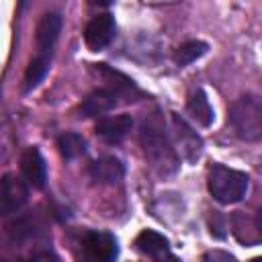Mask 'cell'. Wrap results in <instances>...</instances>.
I'll return each instance as SVG.
<instances>
[{"mask_svg":"<svg viewBox=\"0 0 262 262\" xmlns=\"http://www.w3.org/2000/svg\"><path fill=\"white\" fill-rule=\"evenodd\" d=\"M29 201V186L23 178L14 174H4L0 178V215H12L25 207Z\"/></svg>","mask_w":262,"mask_h":262,"instance_id":"obj_4","label":"cell"},{"mask_svg":"<svg viewBox=\"0 0 262 262\" xmlns=\"http://www.w3.org/2000/svg\"><path fill=\"white\" fill-rule=\"evenodd\" d=\"M250 262H262V258H254V260H250Z\"/></svg>","mask_w":262,"mask_h":262,"instance_id":"obj_21","label":"cell"},{"mask_svg":"<svg viewBox=\"0 0 262 262\" xmlns=\"http://www.w3.org/2000/svg\"><path fill=\"white\" fill-rule=\"evenodd\" d=\"M248 184H250V178L246 172H239L221 164H215L209 172V192L213 194L215 201L223 205L242 201L248 192Z\"/></svg>","mask_w":262,"mask_h":262,"instance_id":"obj_3","label":"cell"},{"mask_svg":"<svg viewBox=\"0 0 262 262\" xmlns=\"http://www.w3.org/2000/svg\"><path fill=\"white\" fill-rule=\"evenodd\" d=\"M205 262H237V260L225 250H211L205 254Z\"/></svg>","mask_w":262,"mask_h":262,"instance_id":"obj_19","label":"cell"},{"mask_svg":"<svg viewBox=\"0 0 262 262\" xmlns=\"http://www.w3.org/2000/svg\"><path fill=\"white\" fill-rule=\"evenodd\" d=\"M123 174H125L123 164L113 156H104L90 166L92 180H96L100 184H117L123 178Z\"/></svg>","mask_w":262,"mask_h":262,"instance_id":"obj_13","label":"cell"},{"mask_svg":"<svg viewBox=\"0 0 262 262\" xmlns=\"http://www.w3.org/2000/svg\"><path fill=\"white\" fill-rule=\"evenodd\" d=\"M29 262H59V258L53 254V252H47V250H41V252H35Z\"/></svg>","mask_w":262,"mask_h":262,"instance_id":"obj_20","label":"cell"},{"mask_svg":"<svg viewBox=\"0 0 262 262\" xmlns=\"http://www.w3.org/2000/svg\"><path fill=\"white\" fill-rule=\"evenodd\" d=\"M59 33H61V16L57 12H45L37 23V31H35V45L41 55L51 53Z\"/></svg>","mask_w":262,"mask_h":262,"instance_id":"obj_9","label":"cell"},{"mask_svg":"<svg viewBox=\"0 0 262 262\" xmlns=\"http://www.w3.org/2000/svg\"><path fill=\"white\" fill-rule=\"evenodd\" d=\"M229 125L237 137L258 141L262 137V104L254 94L239 96L229 108Z\"/></svg>","mask_w":262,"mask_h":262,"instance_id":"obj_2","label":"cell"},{"mask_svg":"<svg viewBox=\"0 0 262 262\" xmlns=\"http://www.w3.org/2000/svg\"><path fill=\"white\" fill-rule=\"evenodd\" d=\"M207 43L205 41H186V43H182L176 51H174V61L178 63V66H188V63H192L194 59H199L201 55H205L207 53Z\"/></svg>","mask_w":262,"mask_h":262,"instance_id":"obj_17","label":"cell"},{"mask_svg":"<svg viewBox=\"0 0 262 262\" xmlns=\"http://www.w3.org/2000/svg\"><path fill=\"white\" fill-rule=\"evenodd\" d=\"M186 111L190 113V117L199 123V125H203V127H209L211 123H213V108H211V104H209V98H207V94L201 90V88H196L190 96H188V100H186Z\"/></svg>","mask_w":262,"mask_h":262,"instance_id":"obj_15","label":"cell"},{"mask_svg":"<svg viewBox=\"0 0 262 262\" xmlns=\"http://www.w3.org/2000/svg\"><path fill=\"white\" fill-rule=\"evenodd\" d=\"M47 70H49V55H37V57H33L31 61H29V66H27V70H25V90H33L41 80H43V76L47 74Z\"/></svg>","mask_w":262,"mask_h":262,"instance_id":"obj_16","label":"cell"},{"mask_svg":"<svg viewBox=\"0 0 262 262\" xmlns=\"http://www.w3.org/2000/svg\"><path fill=\"white\" fill-rule=\"evenodd\" d=\"M20 172L23 178L27 180L29 186L33 188H43L47 180V166L37 147H27L23 158H20Z\"/></svg>","mask_w":262,"mask_h":262,"instance_id":"obj_10","label":"cell"},{"mask_svg":"<svg viewBox=\"0 0 262 262\" xmlns=\"http://www.w3.org/2000/svg\"><path fill=\"white\" fill-rule=\"evenodd\" d=\"M113 37H115V18L108 12L92 16L84 29V41L92 51L104 49L113 41Z\"/></svg>","mask_w":262,"mask_h":262,"instance_id":"obj_7","label":"cell"},{"mask_svg":"<svg viewBox=\"0 0 262 262\" xmlns=\"http://www.w3.org/2000/svg\"><path fill=\"white\" fill-rule=\"evenodd\" d=\"M0 262H6V260H2V258H0Z\"/></svg>","mask_w":262,"mask_h":262,"instance_id":"obj_22","label":"cell"},{"mask_svg":"<svg viewBox=\"0 0 262 262\" xmlns=\"http://www.w3.org/2000/svg\"><path fill=\"white\" fill-rule=\"evenodd\" d=\"M231 227H233V235L237 237V242H242L246 246H258L262 239L260 217H250L244 211H235L231 217Z\"/></svg>","mask_w":262,"mask_h":262,"instance_id":"obj_12","label":"cell"},{"mask_svg":"<svg viewBox=\"0 0 262 262\" xmlns=\"http://www.w3.org/2000/svg\"><path fill=\"white\" fill-rule=\"evenodd\" d=\"M139 141L143 147V154L149 162V166L160 176H172L178 170V154L162 125V119L158 113L149 115L139 131Z\"/></svg>","mask_w":262,"mask_h":262,"instance_id":"obj_1","label":"cell"},{"mask_svg":"<svg viewBox=\"0 0 262 262\" xmlns=\"http://www.w3.org/2000/svg\"><path fill=\"white\" fill-rule=\"evenodd\" d=\"M119 94L111 88H100V90H94L90 92L82 104H80V113L84 117H96V115H104L108 111H113L117 104H119Z\"/></svg>","mask_w":262,"mask_h":262,"instance_id":"obj_11","label":"cell"},{"mask_svg":"<svg viewBox=\"0 0 262 262\" xmlns=\"http://www.w3.org/2000/svg\"><path fill=\"white\" fill-rule=\"evenodd\" d=\"M57 147H59V154L66 160H74V158H78L86 151V141L78 133H63L57 139Z\"/></svg>","mask_w":262,"mask_h":262,"instance_id":"obj_18","label":"cell"},{"mask_svg":"<svg viewBox=\"0 0 262 262\" xmlns=\"http://www.w3.org/2000/svg\"><path fill=\"white\" fill-rule=\"evenodd\" d=\"M170 119H172V131H174V137H176V143L180 147L182 158L188 164H194L201 158V154H203V139H201V135L178 113H172Z\"/></svg>","mask_w":262,"mask_h":262,"instance_id":"obj_6","label":"cell"},{"mask_svg":"<svg viewBox=\"0 0 262 262\" xmlns=\"http://www.w3.org/2000/svg\"><path fill=\"white\" fill-rule=\"evenodd\" d=\"M135 246H137V250L141 254L149 256L154 262H180V258L172 254L168 239L162 233L154 231V229L141 231L137 235V239H135Z\"/></svg>","mask_w":262,"mask_h":262,"instance_id":"obj_8","label":"cell"},{"mask_svg":"<svg viewBox=\"0 0 262 262\" xmlns=\"http://www.w3.org/2000/svg\"><path fill=\"white\" fill-rule=\"evenodd\" d=\"M84 262H115L119 256L117 239L104 231H88L82 242Z\"/></svg>","mask_w":262,"mask_h":262,"instance_id":"obj_5","label":"cell"},{"mask_svg":"<svg viewBox=\"0 0 262 262\" xmlns=\"http://www.w3.org/2000/svg\"><path fill=\"white\" fill-rule=\"evenodd\" d=\"M133 125V119L129 115H115V117H104L96 123V133L106 139V141H121Z\"/></svg>","mask_w":262,"mask_h":262,"instance_id":"obj_14","label":"cell"}]
</instances>
